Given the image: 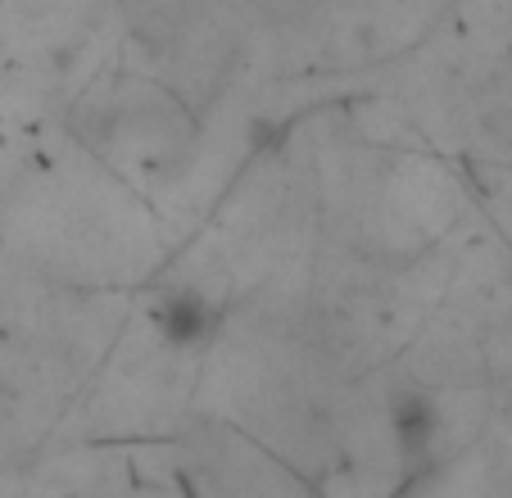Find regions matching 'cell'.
<instances>
[{"label": "cell", "mask_w": 512, "mask_h": 498, "mask_svg": "<svg viewBox=\"0 0 512 498\" xmlns=\"http://www.w3.org/2000/svg\"><path fill=\"white\" fill-rule=\"evenodd\" d=\"M395 435H399V449L417 453L435 440V412L426 399H404L395 412Z\"/></svg>", "instance_id": "cell-2"}, {"label": "cell", "mask_w": 512, "mask_h": 498, "mask_svg": "<svg viewBox=\"0 0 512 498\" xmlns=\"http://www.w3.org/2000/svg\"><path fill=\"white\" fill-rule=\"evenodd\" d=\"M150 326L173 349H204L223 331V313L195 290H173V295H164L150 308Z\"/></svg>", "instance_id": "cell-1"}]
</instances>
